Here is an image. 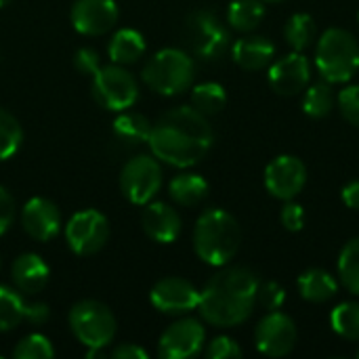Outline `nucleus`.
Masks as SVG:
<instances>
[{"label": "nucleus", "mask_w": 359, "mask_h": 359, "mask_svg": "<svg viewBox=\"0 0 359 359\" xmlns=\"http://www.w3.org/2000/svg\"><path fill=\"white\" fill-rule=\"evenodd\" d=\"M120 11L114 0H76L69 19L78 34L101 36L118 23Z\"/></svg>", "instance_id": "2eb2a0df"}, {"label": "nucleus", "mask_w": 359, "mask_h": 359, "mask_svg": "<svg viewBox=\"0 0 359 359\" xmlns=\"http://www.w3.org/2000/svg\"><path fill=\"white\" fill-rule=\"evenodd\" d=\"M168 194L179 206H198L208 196V181L196 172H181L170 179Z\"/></svg>", "instance_id": "b1692460"}, {"label": "nucleus", "mask_w": 359, "mask_h": 359, "mask_svg": "<svg viewBox=\"0 0 359 359\" xmlns=\"http://www.w3.org/2000/svg\"><path fill=\"white\" fill-rule=\"evenodd\" d=\"M233 61L246 72H259L273 61L276 46L267 36H244L231 46Z\"/></svg>", "instance_id": "aec40b11"}, {"label": "nucleus", "mask_w": 359, "mask_h": 359, "mask_svg": "<svg viewBox=\"0 0 359 359\" xmlns=\"http://www.w3.org/2000/svg\"><path fill=\"white\" fill-rule=\"evenodd\" d=\"M316 67L330 84L349 82L359 69V42L343 27L326 29L316 46Z\"/></svg>", "instance_id": "20e7f679"}, {"label": "nucleus", "mask_w": 359, "mask_h": 359, "mask_svg": "<svg viewBox=\"0 0 359 359\" xmlns=\"http://www.w3.org/2000/svg\"><path fill=\"white\" fill-rule=\"evenodd\" d=\"M8 2H11V0H0V8H2V6H6Z\"/></svg>", "instance_id": "37998d69"}, {"label": "nucleus", "mask_w": 359, "mask_h": 359, "mask_svg": "<svg viewBox=\"0 0 359 359\" xmlns=\"http://www.w3.org/2000/svg\"><path fill=\"white\" fill-rule=\"evenodd\" d=\"M212 141L215 133L208 116L194 105H181L168 109L156 124H151L147 145L160 162L175 168H189L206 158Z\"/></svg>", "instance_id": "f257e3e1"}, {"label": "nucleus", "mask_w": 359, "mask_h": 359, "mask_svg": "<svg viewBox=\"0 0 359 359\" xmlns=\"http://www.w3.org/2000/svg\"><path fill=\"white\" fill-rule=\"evenodd\" d=\"M280 219H282V225L288 229V231H301L303 225H305V210L301 204H294L292 200H288L280 212Z\"/></svg>", "instance_id": "e433bc0d"}, {"label": "nucleus", "mask_w": 359, "mask_h": 359, "mask_svg": "<svg viewBox=\"0 0 359 359\" xmlns=\"http://www.w3.org/2000/svg\"><path fill=\"white\" fill-rule=\"evenodd\" d=\"M358 358H359V351H358Z\"/></svg>", "instance_id": "a18cd8bd"}, {"label": "nucleus", "mask_w": 359, "mask_h": 359, "mask_svg": "<svg viewBox=\"0 0 359 359\" xmlns=\"http://www.w3.org/2000/svg\"><path fill=\"white\" fill-rule=\"evenodd\" d=\"M53 355H55L53 343L44 334H38V332L21 339L17 343V347L13 349V358L15 359H48Z\"/></svg>", "instance_id": "473e14b6"}, {"label": "nucleus", "mask_w": 359, "mask_h": 359, "mask_svg": "<svg viewBox=\"0 0 359 359\" xmlns=\"http://www.w3.org/2000/svg\"><path fill=\"white\" fill-rule=\"evenodd\" d=\"M206 341V330L204 326L194 320L185 318L168 326L160 341H158V353L164 359H189L196 358Z\"/></svg>", "instance_id": "ddd939ff"}, {"label": "nucleus", "mask_w": 359, "mask_h": 359, "mask_svg": "<svg viewBox=\"0 0 359 359\" xmlns=\"http://www.w3.org/2000/svg\"><path fill=\"white\" fill-rule=\"evenodd\" d=\"M259 278L248 267H225L200 292L198 311L217 328H233L250 318L257 307Z\"/></svg>", "instance_id": "f03ea898"}, {"label": "nucleus", "mask_w": 359, "mask_h": 359, "mask_svg": "<svg viewBox=\"0 0 359 359\" xmlns=\"http://www.w3.org/2000/svg\"><path fill=\"white\" fill-rule=\"evenodd\" d=\"M311 63L303 53L292 50L269 67V84L282 97H294L309 86Z\"/></svg>", "instance_id": "dca6fc26"}, {"label": "nucleus", "mask_w": 359, "mask_h": 359, "mask_svg": "<svg viewBox=\"0 0 359 359\" xmlns=\"http://www.w3.org/2000/svg\"><path fill=\"white\" fill-rule=\"evenodd\" d=\"M263 2H282V0H263Z\"/></svg>", "instance_id": "c03bdc74"}, {"label": "nucleus", "mask_w": 359, "mask_h": 359, "mask_svg": "<svg viewBox=\"0 0 359 359\" xmlns=\"http://www.w3.org/2000/svg\"><path fill=\"white\" fill-rule=\"evenodd\" d=\"M114 139L124 147H139L149 141L151 122L139 111H120V116L111 124Z\"/></svg>", "instance_id": "412c9836"}, {"label": "nucleus", "mask_w": 359, "mask_h": 359, "mask_svg": "<svg viewBox=\"0 0 359 359\" xmlns=\"http://www.w3.org/2000/svg\"><path fill=\"white\" fill-rule=\"evenodd\" d=\"M334 90L330 86V82H316V84H309L305 88V97H303V111L309 116V118H326L332 107H334Z\"/></svg>", "instance_id": "cd10ccee"}, {"label": "nucleus", "mask_w": 359, "mask_h": 359, "mask_svg": "<svg viewBox=\"0 0 359 359\" xmlns=\"http://www.w3.org/2000/svg\"><path fill=\"white\" fill-rule=\"evenodd\" d=\"M240 355H242L240 345L229 337H217L215 341H210V345L206 349V358L208 359H231L240 358Z\"/></svg>", "instance_id": "c9c22d12"}, {"label": "nucleus", "mask_w": 359, "mask_h": 359, "mask_svg": "<svg viewBox=\"0 0 359 359\" xmlns=\"http://www.w3.org/2000/svg\"><path fill=\"white\" fill-rule=\"evenodd\" d=\"M93 97L105 109L124 111L139 99V84L128 69L111 63L93 74Z\"/></svg>", "instance_id": "6e6552de"}, {"label": "nucleus", "mask_w": 359, "mask_h": 359, "mask_svg": "<svg viewBox=\"0 0 359 359\" xmlns=\"http://www.w3.org/2000/svg\"><path fill=\"white\" fill-rule=\"evenodd\" d=\"M143 53H145V38L141 36V32L133 27L118 29L107 44V55L118 65H130L139 61Z\"/></svg>", "instance_id": "4be33fe9"}, {"label": "nucleus", "mask_w": 359, "mask_h": 359, "mask_svg": "<svg viewBox=\"0 0 359 359\" xmlns=\"http://www.w3.org/2000/svg\"><path fill=\"white\" fill-rule=\"evenodd\" d=\"M297 286H299V292H301V297L305 301L318 303V305L320 303H328L339 292L337 280L328 271H324V269H307L299 278Z\"/></svg>", "instance_id": "5701e85b"}, {"label": "nucleus", "mask_w": 359, "mask_h": 359, "mask_svg": "<svg viewBox=\"0 0 359 359\" xmlns=\"http://www.w3.org/2000/svg\"><path fill=\"white\" fill-rule=\"evenodd\" d=\"M227 103V93L219 82H202L191 90V105L204 116L219 114Z\"/></svg>", "instance_id": "c85d7f7f"}, {"label": "nucleus", "mask_w": 359, "mask_h": 359, "mask_svg": "<svg viewBox=\"0 0 359 359\" xmlns=\"http://www.w3.org/2000/svg\"><path fill=\"white\" fill-rule=\"evenodd\" d=\"M339 276L343 286L359 297V238L351 240L339 257Z\"/></svg>", "instance_id": "2f4dec72"}, {"label": "nucleus", "mask_w": 359, "mask_h": 359, "mask_svg": "<svg viewBox=\"0 0 359 359\" xmlns=\"http://www.w3.org/2000/svg\"><path fill=\"white\" fill-rule=\"evenodd\" d=\"M332 330L345 341H359V303L347 301L332 309L330 313Z\"/></svg>", "instance_id": "c756f323"}, {"label": "nucleus", "mask_w": 359, "mask_h": 359, "mask_svg": "<svg viewBox=\"0 0 359 359\" xmlns=\"http://www.w3.org/2000/svg\"><path fill=\"white\" fill-rule=\"evenodd\" d=\"M194 59L181 48H162L143 67L145 84L164 97H175L187 90L194 82Z\"/></svg>", "instance_id": "39448f33"}, {"label": "nucleus", "mask_w": 359, "mask_h": 359, "mask_svg": "<svg viewBox=\"0 0 359 359\" xmlns=\"http://www.w3.org/2000/svg\"><path fill=\"white\" fill-rule=\"evenodd\" d=\"M15 215H17V208H15L13 196L4 187H0V236L11 229Z\"/></svg>", "instance_id": "58836bf2"}, {"label": "nucleus", "mask_w": 359, "mask_h": 359, "mask_svg": "<svg viewBox=\"0 0 359 359\" xmlns=\"http://www.w3.org/2000/svg\"><path fill=\"white\" fill-rule=\"evenodd\" d=\"M242 229L233 215L223 208H208L194 227V250L200 261L225 267L240 250Z\"/></svg>", "instance_id": "7ed1b4c3"}, {"label": "nucleus", "mask_w": 359, "mask_h": 359, "mask_svg": "<svg viewBox=\"0 0 359 359\" xmlns=\"http://www.w3.org/2000/svg\"><path fill=\"white\" fill-rule=\"evenodd\" d=\"M151 305L160 313L168 316H185L194 309H198L200 303V290L183 278H162L156 282V286L149 292Z\"/></svg>", "instance_id": "4468645a"}, {"label": "nucleus", "mask_w": 359, "mask_h": 359, "mask_svg": "<svg viewBox=\"0 0 359 359\" xmlns=\"http://www.w3.org/2000/svg\"><path fill=\"white\" fill-rule=\"evenodd\" d=\"M162 187V168L154 156L130 158L120 172V189L130 204L145 206Z\"/></svg>", "instance_id": "1a4fd4ad"}, {"label": "nucleus", "mask_w": 359, "mask_h": 359, "mask_svg": "<svg viewBox=\"0 0 359 359\" xmlns=\"http://www.w3.org/2000/svg\"><path fill=\"white\" fill-rule=\"evenodd\" d=\"M141 225H143L145 236L158 244L177 242L183 229L179 212L164 202H147L141 215Z\"/></svg>", "instance_id": "a211bd4d"}, {"label": "nucleus", "mask_w": 359, "mask_h": 359, "mask_svg": "<svg viewBox=\"0 0 359 359\" xmlns=\"http://www.w3.org/2000/svg\"><path fill=\"white\" fill-rule=\"evenodd\" d=\"M109 358L114 359H147V351L139 345H133V343H124V345H118Z\"/></svg>", "instance_id": "ea45409f"}, {"label": "nucleus", "mask_w": 359, "mask_h": 359, "mask_svg": "<svg viewBox=\"0 0 359 359\" xmlns=\"http://www.w3.org/2000/svg\"><path fill=\"white\" fill-rule=\"evenodd\" d=\"M107 238L109 221L105 215L93 208L72 215V219L65 225V242L80 257L97 255L107 244Z\"/></svg>", "instance_id": "9d476101"}, {"label": "nucleus", "mask_w": 359, "mask_h": 359, "mask_svg": "<svg viewBox=\"0 0 359 359\" xmlns=\"http://www.w3.org/2000/svg\"><path fill=\"white\" fill-rule=\"evenodd\" d=\"M185 42L196 57L217 61L227 53L231 34L215 13L194 11L185 19Z\"/></svg>", "instance_id": "0eeeda50"}, {"label": "nucleus", "mask_w": 359, "mask_h": 359, "mask_svg": "<svg viewBox=\"0 0 359 359\" xmlns=\"http://www.w3.org/2000/svg\"><path fill=\"white\" fill-rule=\"evenodd\" d=\"M343 202L351 208V210H359V181H351L343 187L341 194Z\"/></svg>", "instance_id": "a19ab883"}, {"label": "nucleus", "mask_w": 359, "mask_h": 359, "mask_svg": "<svg viewBox=\"0 0 359 359\" xmlns=\"http://www.w3.org/2000/svg\"><path fill=\"white\" fill-rule=\"evenodd\" d=\"M69 328L86 349H105L114 343L118 320L107 305L86 299L72 307Z\"/></svg>", "instance_id": "423d86ee"}, {"label": "nucleus", "mask_w": 359, "mask_h": 359, "mask_svg": "<svg viewBox=\"0 0 359 359\" xmlns=\"http://www.w3.org/2000/svg\"><path fill=\"white\" fill-rule=\"evenodd\" d=\"M297 324L282 311H269L255 330L257 349L267 358H286L297 347Z\"/></svg>", "instance_id": "9b49d317"}, {"label": "nucleus", "mask_w": 359, "mask_h": 359, "mask_svg": "<svg viewBox=\"0 0 359 359\" xmlns=\"http://www.w3.org/2000/svg\"><path fill=\"white\" fill-rule=\"evenodd\" d=\"M339 107H341V114L343 118L353 124V126H359V84H351V86H345L339 97Z\"/></svg>", "instance_id": "f704fd0d"}, {"label": "nucleus", "mask_w": 359, "mask_h": 359, "mask_svg": "<svg viewBox=\"0 0 359 359\" xmlns=\"http://www.w3.org/2000/svg\"><path fill=\"white\" fill-rule=\"evenodd\" d=\"M48 320V307L44 303H29L27 305V322L44 324Z\"/></svg>", "instance_id": "79ce46f5"}, {"label": "nucleus", "mask_w": 359, "mask_h": 359, "mask_svg": "<svg viewBox=\"0 0 359 359\" xmlns=\"http://www.w3.org/2000/svg\"><path fill=\"white\" fill-rule=\"evenodd\" d=\"M74 67L80 72V74H86V76H93L99 67H101V59H99V53L90 46H84L80 48L76 55H74Z\"/></svg>", "instance_id": "4c0bfd02"}, {"label": "nucleus", "mask_w": 359, "mask_h": 359, "mask_svg": "<svg viewBox=\"0 0 359 359\" xmlns=\"http://www.w3.org/2000/svg\"><path fill=\"white\" fill-rule=\"evenodd\" d=\"M307 183V166L297 156H278L265 168V187L278 200H294Z\"/></svg>", "instance_id": "f8f14e48"}, {"label": "nucleus", "mask_w": 359, "mask_h": 359, "mask_svg": "<svg viewBox=\"0 0 359 359\" xmlns=\"http://www.w3.org/2000/svg\"><path fill=\"white\" fill-rule=\"evenodd\" d=\"M257 303L267 311H280L286 303V292L278 282H263L259 284Z\"/></svg>", "instance_id": "72a5a7b5"}, {"label": "nucleus", "mask_w": 359, "mask_h": 359, "mask_svg": "<svg viewBox=\"0 0 359 359\" xmlns=\"http://www.w3.org/2000/svg\"><path fill=\"white\" fill-rule=\"evenodd\" d=\"M23 143V130L19 120L0 107V162L13 158Z\"/></svg>", "instance_id": "7c9ffc66"}, {"label": "nucleus", "mask_w": 359, "mask_h": 359, "mask_svg": "<svg viewBox=\"0 0 359 359\" xmlns=\"http://www.w3.org/2000/svg\"><path fill=\"white\" fill-rule=\"evenodd\" d=\"M263 17H265L263 0H233L227 8V23L242 34L257 29Z\"/></svg>", "instance_id": "393cba45"}, {"label": "nucleus", "mask_w": 359, "mask_h": 359, "mask_svg": "<svg viewBox=\"0 0 359 359\" xmlns=\"http://www.w3.org/2000/svg\"><path fill=\"white\" fill-rule=\"evenodd\" d=\"M358 19H359V15H358Z\"/></svg>", "instance_id": "49530a36"}, {"label": "nucleus", "mask_w": 359, "mask_h": 359, "mask_svg": "<svg viewBox=\"0 0 359 359\" xmlns=\"http://www.w3.org/2000/svg\"><path fill=\"white\" fill-rule=\"evenodd\" d=\"M27 305L29 303L17 294V290L0 286V332H8L27 320Z\"/></svg>", "instance_id": "bb28decb"}, {"label": "nucleus", "mask_w": 359, "mask_h": 359, "mask_svg": "<svg viewBox=\"0 0 359 359\" xmlns=\"http://www.w3.org/2000/svg\"><path fill=\"white\" fill-rule=\"evenodd\" d=\"M21 225L25 233L38 242L53 240L61 229V212L48 198H32L21 208Z\"/></svg>", "instance_id": "f3484780"}, {"label": "nucleus", "mask_w": 359, "mask_h": 359, "mask_svg": "<svg viewBox=\"0 0 359 359\" xmlns=\"http://www.w3.org/2000/svg\"><path fill=\"white\" fill-rule=\"evenodd\" d=\"M11 276H13V284L17 286L19 292L36 294L48 284L50 269L42 257H38L34 252H25L15 259L13 267H11Z\"/></svg>", "instance_id": "6ab92c4d"}, {"label": "nucleus", "mask_w": 359, "mask_h": 359, "mask_svg": "<svg viewBox=\"0 0 359 359\" xmlns=\"http://www.w3.org/2000/svg\"><path fill=\"white\" fill-rule=\"evenodd\" d=\"M284 38L288 46L297 53H305L313 42H316V23L309 13H294L286 27H284Z\"/></svg>", "instance_id": "a878e982"}]
</instances>
